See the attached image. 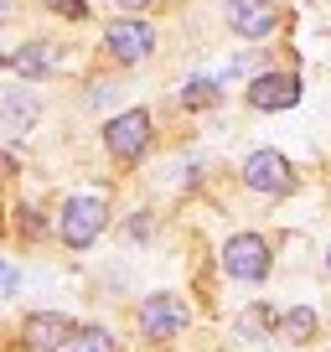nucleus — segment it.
Returning <instances> with one entry per match:
<instances>
[{"instance_id":"nucleus-15","label":"nucleus","mask_w":331,"mask_h":352,"mask_svg":"<svg viewBox=\"0 0 331 352\" xmlns=\"http://www.w3.org/2000/svg\"><path fill=\"white\" fill-rule=\"evenodd\" d=\"M275 327H279V316H275V311H269V306L249 311V316L238 321V331H243V337H249V342H259V331H275Z\"/></svg>"},{"instance_id":"nucleus-11","label":"nucleus","mask_w":331,"mask_h":352,"mask_svg":"<svg viewBox=\"0 0 331 352\" xmlns=\"http://www.w3.org/2000/svg\"><path fill=\"white\" fill-rule=\"evenodd\" d=\"M52 63H57V47H52V42H26V47H16V52H11V67H16L21 78L52 73Z\"/></svg>"},{"instance_id":"nucleus-4","label":"nucleus","mask_w":331,"mask_h":352,"mask_svg":"<svg viewBox=\"0 0 331 352\" xmlns=\"http://www.w3.org/2000/svg\"><path fill=\"white\" fill-rule=\"evenodd\" d=\"M104 145H109L114 161H140L145 145H150V114L145 109H124L104 124Z\"/></svg>"},{"instance_id":"nucleus-17","label":"nucleus","mask_w":331,"mask_h":352,"mask_svg":"<svg viewBox=\"0 0 331 352\" xmlns=\"http://www.w3.org/2000/svg\"><path fill=\"white\" fill-rule=\"evenodd\" d=\"M16 285H21L16 264H5V259H0V300H11V296H16Z\"/></svg>"},{"instance_id":"nucleus-7","label":"nucleus","mask_w":331,"mask_h":352,"mask_svg":"<svg viewBox=\"0 0 331 352\" xmlns=\"http://www.w3.org/2000/svg\"><path fill=\"white\" fill-rule=\"evenodd\" d=\"M249 104L264 109V114L295 109V104H300V78L295 73H259L254 83H249Z\"/></svg>"},{"instance_id":"nucleus-9","label":"nucleus","mask_w":331,"mask_h":352,"mask_svg":"<svg viewBox=\"0 0 331 352\" xmlns=\"http://www.w3.org/2000/svg\"><path fill=\"white\" fill-rule=\"evenodd\" d=\"M275 6L269 0H228V26L238 36H249V42H259V36H269L275 32Z\"/></svg>"},{"instance_id":"nucleus-13","label":"nucleus","mask_w":331,"mask_h":352,"mask_svg":"<svg viewBox=\"0 0 331 352\" xmlns=\"http://www.w3.org/2000/svg\"><path fill=\"white\" fill-rule=\"evenodd\" d=\"M218 78H192L187 88H181V104H187V109H207V104H218Z\"/></svg>"},{"instance_id":"nucleus-21","label":"nucleus","mask_w":331,"mask_h":352,"mask_svg":"<svg viewBox=\"0 0 331 352\" xmlns=\"http://www.w3.org/2000/svg\"><path fill=\"white\" fill-rule=\"evenodd\" d=\"M326 270H331V249H326Z\"/></svg>"},{"instance_id":"nucleus-2","label":"nucleus","mask_w":331,"mask_h":352,"mask_svg":"<svg viewBox=\"0 0 331 352\" xmlns=\"http://www.w3.org/2000/svg\"><path fill=\"white\" fill-rule=\"evenodd\" d=\"M222 270H228L233 280H243V285H259V280L269 275V243L259 239V233H233V239L222 243Z\"/></svg>"},{"instance_id":"nucleus-10","label":"nucleus","mask_w":331,"mask_h":352,"mask_svg":"<svg viewBox=\"0 0 331 352\" xmlns=\"http://www.w3.org/2000/svg\"><path fill=\"white\" fill-rule=\"evenodd\" d=\"M36 114H42V99H36L32 88H11V94L0 99V130L26 135V130L36 124Z\"/></svg>"},{"instance_id":"nucleus-6","label":"nucleus","mask_w":331,"mask_h":352,"mask_svg":"<svg viewBox=\"0 0 331 352\" xmlns=\"http://www.w3.org/2000/svg\"><path fill=\"white\" fill-rule=\"evenodd\" d=\"M104 47H109L114 63H145L155 52V32L145 21H135V16H119V21L104 26Z\"/></svg>"},{"instance_id":"nucleus-19","label":"nucleus","mask_w":331,"mask_h":352,"mask_svg":"<svg viewBox=\"0 0 331 352\" xmlns=\"http://www.w3.org/2000/svg\"><path fill=\"white\" fill-rule=\"evenodd\" d=\"M124 11H145V6H155V0H119Z\"/></svg>"},{"instance_id":"nucleus-8","label":"nucleus","mask_w":331,"mask_h":352,"mask_svg":"<svg viewBox=\"0 0 331 352\" xmlns=\"http://www.w3.org/2000/svg\"><path fill=\"white\" fill-rule=\"evenodd\" d=\"M73 337H78V327L62 316V311H36V316H26V327H21V342L36 347V352H57Z\"/></svg>"},{"instance_id":"nucleus-12","label":"nucleus","mask_w":331,"mask_h":352,"mask_svg":"<svg viewBox=\"0 0 331 352\" xmlns=\"http://www.w3.org/2000/svg\"><path fill=\"white\" fill-rule=\"evenodd\" d=\"M279 331H285L290 342H310V331H316V311H310V306L285 311V316H279Z\"/></svg>"},{"instance_id":"nucleus-14","label":"nucleus","mask_w":331,"mask_h":352,"mask_svg":"<svg viewBox=\"0 0 331 352\" xmlns=\"http://www.w3.org/2000/svg\"><path fill=\"white\" fill-rule=\"evenodd\" d=\"M67 352H114V337L104 327H83L73 342H67Z\"/></svg>"},{"instance_id":"nucleus-20","label":"nucleus","mask_w":331,"mask_h":352,"mask_svg":"<svg viewBox=\"0 0 331 352\" xmlns=\"http://www.w3.org/2000/svg\"><path fill=\"white\" fill-rule=\"evenodd\" d=\"M5 11H11V0H0V21H5Z\"/></svg>"},{"instance_id":"nucleus-16","label":"nucleus","mask_w":331,"mask_h":352,"mask_svg":"<svg viewBox=\"0 0 331 352\" xmlns=\"http://www.w3.org/2000/svg\"><path fill=\"white\" fill-rule=\"evenodd\" d=\"M47 11H57V16H67V21H83L89 16V0H42Z\"/></svg>"},{"instance_id":"nucleus-3","label":"nucleus","mask_w":331,"mask_h":352,"mask_svg":"<svg viewBox=\"0 0 331 352\" xmlns=\"http://www.w3.org/2000/svg\"><path fill=\"white\" fill-rule=\"evenodd\" d=\"M187 321H192V311H187V300L181 296H145L140 300V331L150 342H171V337H181L187 331Z\"/></svg>"},{"instance_id":"nucleus-18","label":"nucleus","mask_w":331,"mask_h":352,"mask_svg":"<svg viewBox=\"0 0 331 352\" xmlns=\"http://www.w3.org/2000/svg\"><path fill=\"white\" fill-rule=\"evenodd\" d=\"M21 233H26V239H36V233H42V218H36L32 208H21Z\"/></svg>"},{"instance_id":"nucleus-5","label":"nucleus","mask_w":331,"mask_h":352,"mask_svg":"<svg viewBox=\"0 0 331 352\" xmlns=\"http://www.w3.org/2000/svg\"><path fill=\"white\" fill-rule=\"evenodd\" d=\"M243 187L259 192V197H285L295 187V171H290V161L279 151H254L243 161Z\"/></svg>"},{"instance_id":"nucleus-1","label":"nucleus","mask_w":331,"mask_h":352,"mask_svg":"<svg viewBox=\"0 0 331 352\" xmlns=\"http://www.w3.org/2000/svg\"><path fill=\"white\" fill-rule=\"evenodd\" d=\"M104 223H109V208H104V197H67L62 212H57V233H62L67 249H89L93 239L104 233Z\"/></svg>"}]
</instances>
